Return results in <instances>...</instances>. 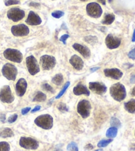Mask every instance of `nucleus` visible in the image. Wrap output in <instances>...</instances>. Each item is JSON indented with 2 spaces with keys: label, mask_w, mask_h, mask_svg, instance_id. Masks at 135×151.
<instances>
[{
  "label": "nucleus",
  "mask_w": 135,
  "mask_h": 151,
  "mask_svg": "<svg viewBox=\"0 0 135 151\" xmlns=\"http://www.w3.org/2000/svg\"><path fill=\"white\" fill-rule=\"evenodd\" d=\"M96 151H102V149H99V150H97Z\"/></svg>",
  "instance_id": "52"
},
{
  "label": "nucleus",
  "mask_w": 135,
  "mask_h": 151,
  "mask_svg": "<svg viewBox=\"0 0 135 151\" xmlns=\"http://www.w3.org/2000/svg\"><path fill=\"white\" fill-rule=\"evenodd\" d=\"M7 17L14 22H18V21L22 20L25 17V13L23 10L17 7H14L10 9L7 13Z\"/></svg>",
  "instance_id": "10"
},
{
  "label": "nucleus",
  "mask_w": 135,
  "mask_h": 151,
  "mask_svg": "<svg viewBox=\"0 0 135 151\" xmlns=\"http://www.w3.org/2000/svg\"><path fill=\"white\" fill-rule=\"evenodd\" d=\"M69 37V35H67V34L63 35H62L60 37V39H59V40H60V41H61V42H63L64 45H66V40L68 39Z\"/></svg>",
  "instance_id": "38"
},
{
  "label": "nucleus",
  "mask_w": 135,
  "mask_h": 151,
  "mask_svg": "<svg viewBox=\"0 0 135 151\" xmlns=\"http://www.w3.org/2000/svg\"><path fill=\"white\" fill-rule=\"evenodd\" d=\"M64 12H61V11H55V12H54L52 13V17L57 18V19H59L61 17H63L64 15Z\"/></svg>",
  "instance_id": "34"
},
{
  "label": "nucleus",
  "mask_w": 135,
  "mask_h": 151,
  "mask_svg": "<svg viewBox=\"0 0 135 151\" xmlns=\"http://www.w3.org/2000/svg\"><path fill=\"white\" fill-rule=\"evenodd\" d=\"M117 128L114 127H112L109 129H107L106 132V137L108 138H114L117 134Z\"/></svg>",
  "instance_id": "26"
},
{
  "label": "nucleus",
  "mask_w": 135,
  "mask_h": 151,
  "mask_svg": "<svg viewBox=\"0 0 135 151\" xmlns=\"http://www.w3.org/2000/svg\"><path fill=\"white\" fill-rule=\"evenodd\" d=\"M69 86H70V82H67L65 83V86H63V89H62V90H61V91H60V92L59 93L58 95L56 96V98H56V99H59V98H60L63 95L64 93L65 92L66 90H67V88H69Z\"/></svg>",
  "instance_id": "32"
},
{
  "label": "nucleus",
  "mask_w": 135,
  "mask_h": 151,
  "mask_svg": "<svg viewBox=\"0 0 135 151\" xmlns=\"http://www.w3.org/2000/svg\"><path fill=\"white\" fill-rule=\"evenodd\" d=\"M126 111L130 113H135V99H132L124 105Z\"/></svg>",
  "instance_id": "21"
},
{
  "label": "nucleus",
  "mask_w": 135,
  "mask_h": 151,
  "mask_svg": "<svg viewBox=\"0 0 135 151\" xmlns=\"http://www.w3.org/2000/svg\"><path fill=\"white\" fill-rule=\"evenodd\" d=\"M99 67H96V68H91L90 70H91V72H95L96 70H99Z\"/></svg>",
  "instance_id": "45"
},
{
  "label": "nucleus",
  "mask_w": 135,
  "mask_h": 151,
  "mask_svg": "<svg viewBox=\"0 0 135 151\" xmlns=\"http://www.w3.org/2000/svg\"><path fill=\"white\" fill-rule=\"evenodd\" d=\"M113 141L112 139H109L107 140H102V141H99L98 143V147L99 148H102V147H107L108 145L111 143Z\"/></svg>",
  "instance_id": "30"
},
{
  "label": "nucleus",
  "mask_w": 135,
  "mask_h": 151,
  "mask_svg": "<svg viewBox=\"0 0 135 151\" xmlns=\"http://www.w3.org/2000/svg\"><path fill=\"white\" fill-rule=\"evenodd\" d=\"M98 1L99 2V3H101V4H102V5H106V0H98Z\"/></svg>",
  "instance_id": "46"
},
{
  "label": "nucleus",
  "mask_w": 135,
  "mask_h": 151,
  "mask_svg": "<svg viewBox=\"0 0 135 151\" xmlns=\"http://www.w3.org/2000/svg\"><path fill=\"white\" fill-rule=\"evenodd\" d=\"M4 55L7 60L17 63H21L23 58V54L19 50L13 49V48H7L5 50L4 52Z\"/></svg>",
  "instance_id": "3"
},
{
  "label": "nucleus",
  "mask_w": 135,
  "mask_h": 151,
  "mask_svg": "<svg viewBox=\"0 0 135 151\" xmlns=\"http://www.w3.org/2000/svg\"><path fill=\"white\" fill-rule=\"evenodd\" d=\"M11 90L9 86H4L0 90V100L4 103L11 104L14 101Z\"/></svg>",
  "instance_id": "9"
},
{
  "label": "nucleus",
  "mask_w": 135,
  "mask_h": 151,
  "mask_svg": "<svg viewBox=\"0 0 135 151\" xmlns=\"http://www.w3.org/2000/svg\"><path fill=\"white\" fill-rule=\"evenodd\" d=\"M5 120V115H2L1 117V121L2 122H4Z\"/></svg>",
  "instance_id": "47"
},
{
  "label": "nucleus",
  "mask_w": 135,
  "mask_h": 151,
  "mask_svg": "<svg viewBox=\"0 0 135 151\" xmlns=\"http://www.w3.org/2000/svg\"><path fill=\"white\" fill-rule=\"evenodd\" d=\"M84 39H85L86 42H88L92 45H95L98 42V38L95 36H87L85 37Z\"/></svg>",
  "instance_id": "27"
},
{
  "label": "nucleus",
  "mask_w": 135,
  "mask_h": 151,
  "mask_svg": "<svg viewBox=\"0 0 135 151\" xmlns=\"http://www.w3.org/2000/svg\"><path fill=\"white\" fill-rule=\"evenodd\" d=\"M115 17L113 14H107L102 23L104 25H111L115 21Z\"/></svg>",
  "instance_id": "24"
},
{
  "label": "nucleus",
  "mask_w": 135,
  "mask_h": 151,
  "mask_svg": "<svg viewBox=\"0 0 135 151\" xmlns=\"http://www.w3.org/2000/svg\"><path fill=\"white\" fill-rule=\"evenodd\" d=\"M40 64L42 68L44 70H50L53 69L56 64V60L53 56L50 55H44L40 58Z\"/></svg>",
  "instance_id": "11"
},
{
  "label": "nucleus",
  "mask_w": 135,
  "mask_h": 151,
  "mask_svg": "<svg viewBox=\"0 0 135 151\" xmlns=\"http://www.w3.org/2000/svg\"><path fill=\"white\" fill-rule=\"evenodd\" d=\"M91 104L90 102L86 99H82L79 102L77 105V112L83 119L88 117L90 114Z\"/></svg>",
  "instance_id": "5"
},
{
  "label": "nucleus",
  "mask_w": 135,
  "mask_h": 151,
  "mask_svg": "<svg viewBox=\"0 0 135 151\" xmlns=\"http://www.w3.org/2000/svg\"><path fill=\"white\" fill-rule=\"evenodd\" d=\"M67 151H79V148L76 142H71L67 145Z\"/></svg>",
  "instance_id": "29"
},
{
  "label": "nucleus",
  "mask_w": 135,
  "mask_h": 151,
  "mask_svg": "<svg viewBox=\"0 0 135 151\" xmlns=\"http://www.w3.org/2000/svg\"><path fill=\"white\" fill-rule=\"evenodd\" d=\"M26 64L29 73L32 76L36 75L40 70L38 62L34 56H29L26 58Z\"/></svg>",
  "instance_id": "8"
},
{
  "label": "nucleus",
  "mask_w": 135,
  "mask_h": 151,
  "mask_svg": "<svg viewBox=\"0 0 135 151\" xmlns=\"http://www.w3.org/2000/svg\"><path fill=\"white\" fill-rule=\"evenodd\" d=\"M17 73L18 71L17 68L11 64L7 63L3 66L2 74L7 80L13 81L15 80Z\"/></svg>",
  "instance_id": "4"
},
{
  "label": "nucleus",
  "mask_w": 135,
  "mask_h": 151,
  "mask_svg": "<svg viewBox=\"0 0 135 151\" xmlns=\"http://www.w3.org/2000/svg\"><path fill=\"white\" fill-rule=\"evenodd\" d=\"M42 88L45 91H49V92H51V93H55V90H53V88L50 84H48V83H44V84H43Z\"/></svg>",
  "instance_id": "33"
},
{
  "label": "nucleus",
  "mask_w": 135,
  "mask_h": 151,
  "mask_svg": "<svg viewBox=\"0 0 135 151\" xmlns=\"http://www.w3.org/2000/svg\"><path fill=\"white\" fill-rule=\"evenodd\" d=\"M11 33L15 37L26 36L29 33V29L24 24L13 25L11 27Z\"/></svg>",
  "instance_id": "12"
},
{
  "label": "nucleus",
  "mask_w": 135,
  "mask_h": 151,
  "mask_svg": "<svg viewBox=\"0 0 135 151\" xmlns=\"http://www.w3.org/2000/svg\"><path fill=\"white\" fill-rule=\"evenodd\" d=\"M40 4H38V3H35V2H31V4H30V6H32V7H40Z\"/></svg>",
  "instance_id": "41"
},
{
  "label": "nucleus",
  "mask_w": 135,
  "mask_h": 151,
  "mask_svg": "<svg viewBox=\"0 0 135 151\" xmlns=\"http://www.w3.org/2000/svg\"><path fill=\"white\" fill-rule=\"evenodd\" d=\"M40 108H41V107H40V106H36V107H35L34 109H32L31 112H32V113H34V112H36V111H39V110L40 109Z\"/></svg>",
  "instance_id": "43"
},
{
  "label": "nucleus",
  "mask_w": 135,
  "mask_h": 151,
  "mask_svg": "<svg viewBox=\"0 0 135 151\" xmlns=\"http://www.w3.org/2000/svg\"><path fill=\"white\" fill-rule=\"evenodd\" d=\"M58 109L59 110V111H61V112L68 111V109H67L66 105L65 104H63V103H61L59 105Z\"/></svg>",
  "instance_id": "36"
},
{
  "label": "nucleus",
  "mask_w": 135,
  "mask_h": 151,
  "mask_svg": "<svg viewBox=\"0 0 135 151\" xmlns=\"http://www.w3.org/2000/svg\"><path fill=\"white\" fill-rule=\"evenodd\" d=\"M19 145L21 147L28 150H36L39 147L38 142L31 137H21Z\"/></svg>",
  "instance_id": "7"
},
{
  "label": "nucleus",
  "mask_w": 135,
  "mask_h": 151,
  "mask_svg": "<svg viewBox=\"0 0 135 151\" xmlns=\"http://www.w3.org/2000/svg\"><path fill=\"white\" fill-rule=\"evenodd\" d=\"M19 4H20L19 0H7V1H5V4L6 6H9V5H17Z\"/></svg>",
  "instance_id": "35"
},
{
  "label": "nucleus",
  "mask_w": 135,
  "mask_h": 151,
  "mask_svg": "<svg viewBox=\"0 0 135 151\" xmlns=\"http://www.w3.org/2000/svg\"><path fill=\"white\" fill-rule=\"evenodd\" d=\"M13 136H14V133L9 128H5L0 132V137L2 138H7V137H12Z\"/></svg>",
  "instance_id": "23"
},
{
  "label": "nucleus",
  "mask_w": 135,
  "mask_h": 151,
  "mask_svg": "<svg viewBox=\"0 0 135 151\" xmlns=\"http://www.w3.org/2000/svg\"><path fill=\"white\" fill-rule=\"evenodd\" d=\"M26 23L29 25H38L42 23L41 18L34 12H30L28 17L26 20Z\"/></svg>",
  "instance_id": "17"
},
{
  "label": "nucleus",
  "mask_w": 135,
  "mask_h": 151,
  "mask_svg": "<svg viewBox=\"0 0 135 151\" xmlns=\"http://www.w3.org/2000/svg\"><path fill=\"white\" fill-rule=\"evenodd\" d=\"M81 1H83V2H85V1H87L88 0H80Z\"/></svg>",
  "instance_id": "50"
},
{
  "label": "nucleus",
  "mask_w": 135,
  "mask_h": 151,
  "mask_svg": "<svg viewBox=\"0 0 135 151\" xmlns=\"http://www.w3.org/2000/svg\"><path fill=\"white\" fill-rule=\"evenodd\" d=\"M130 82H131V83H135V74L131 76V79H130Z\"/></svg>",
  "instance_id": "44"
},
{
  "label": "nucleus",
  "mask_w": 135,
  "mask_h": 151,
  "mask_svg": "<svg viewBox=\"0 0 135 151\" xmlns=\"http://www.w3.org/2000/svg\"><path fill=\"white\" fill-rule=\"evenodd\" d=\"M86 12L91 17L99 18L102 14V9L100 5L97 3H90L86 6Z\"/></svg>",
  "instance_id": "6"
},
{
  "label": "nucleus",
  "mask_w": 135,
  "mask_h": 151,
  "mask_svg": "<svg viewBox=\"0 0 135 151\" xmlns=\"http://www.w3.org/2000/svg\"><path fill=\"white\" fill-rule=\"evenodd\" d=\"M52 82L57 86H61L63 82V76L61 74H56L55 76L52 78Z\"/></svg>",
  "instance_id": "25"
},
{
  "label": "nucleus",
  "mask_w": 135,
  "mask_h": 151,
  "mask_svg": "<svg viewBox=\"0 0 135 151\" xmlns=\"http://www.w3.org/2000/svg\"><path fill=\"white\" fill-rule=\"evenodd\" d=\"M131 95L133 96H135V87H134L133 90H132Z\"/></svg>",
  "instance_id": "48"
},
{
  "label": "nucleus",
  "mask_w": 135,
  "mask_h": 151,
  "mask_svg": "<svg viewBox=\"0 0 135 151\" xmlns=\"http://www.w3.org/2000/svg\"><path fill=\"white\" fill-rule=\"evenodd\" d=\"M121 40L119 38L114 37L112 34H109L106 39V45L109 49H115L119 47Z\"/></svg>",
  "instance_id": "14"
},
{
  "label": "nucleus",
  "mask_w": 135,
  "mask_h": 151,
  "mask_svg": "<svg viewBox=\"0 0 135 151\" xmlns=\"http://www.w3.org/2000/svg\"><path fill=\"white\" fill-rule=\"evenodd\" d=\"M112 1H113V0H108V1H109V3H112Z\"/></svg>",
  "instance_id": "51"
},
{
  "label": "nucleus",
  "mask_w": 135,
  "mask_h": 151,
  "mask_svg": "<svg viewBox=\"0 0 135 151\" xmlns=\"http://www.w3.org/2000/svg\"><path fill=\"white\" fill-rule=\"evenodd\" d=\"M106 77L111 78L114 80H120L123 76V72L117 68H107L104 70Z\"/></svg>",
  "instance_id": "15"
},
{
  "label": "nucleus",
  "mask_w": 135,
  "mask_h": 151,
  "mask_svg": "<svg viewBox=\"0 0 135 151\" xmlns=\"http://www.w3.org/2000/svg\"><path fill=\"white\" fill-rule=\"evenodd\" d=\"M47 96L45 93L41 92V91H38L33 98V101L36 102H43L46 100Z\"/></svg>",
  "instance_id": "22"
},
{
  "label": "nucleus",
  "mask_w": 135,
  "mask_h": 151,
  "mask_svg": "<svg viewBox=\"0 0 135 151\" xmlns=\"http://www.w3.org/2000/svg\"><path fill=\"white\" fill-rule=\"evenodd\" d=\"M109 92L112 98L117 101H121L126 96V89L122 83H117L111 86Z\"/></svg>",
  "instance_id": "1"
},
{
  "label": "nucleus",
  "mask_w": 135,
  "mask_h": 151,
  "mask_svg": "<svg viewBox=\"0 0 135 151\" xmlns=\"http://www.w3.org/2000/svg\"><path fill=\"white\" fill-rule=\"evenodd\" d=\"M17 117H18V115L17 114H14L9 117V118L8 119V122L9 123H14L15 121L17 119Z\"/></svg>",
  "instance_id": "37"
},
{
  "label": "nucleus",
  "mask_w": 135,
  "mask_h": 151,
  "mask_svg": "<svg viewBox=\"0 0 135 151\" xmlns=\"http://www.w3.org/2000/svg\"><path fill=\"white\" fill-rule=\"evenodd\" d=\"M89 89L98 95H102L106 92V86L101 82H90L89 83Z\"/></svg>",
  "instance_id": "13"
},
{
  "label": "nucleus",
  "mask_w": 135,
  "mask_h": 151,
  "mask_svg": "<svg viewBox=\"0 0 135 151\" xmlns=\"http://www.w3.org/2000/svg\"><path fill=\"white\" fill-rule=\"evenodd\" d=\"M132 41L135 42V29L134 30V33L133 35V38H132Z\"/></svg>",
  "instance_id": "49"
},
{
  "label": "nucleus",
  "mask_w": 135,
  "mask_h": 151,
  "mask_svg": "<svg viewBox=\"0 0 135 151\" xmlns=\"http://www.w3.org/2000/svg\"><path fill=\"white\" fill-rule=\"evenodd\" d=\"M31 107H26V108H24L22 109V114L23 115H25L27 113H28L30 111H31Z\"/></svg>",
  "instance_id": "40"
},
{
  "label": "nucleus",
  "mask_w": 135,
  "mask_h": 151,
  "mask_svg": "<svg viewBox=\"0 0 135 151\" xmlns=\"http://www.w3.org/2000/svg\"><path fill=\"white\" fill-rule=\"evenodd\" d=\"M69 63L72 66H73V68L77 70H82L83 68V60H82V58L76 55H73L71 58H70Z\"/></svg>",
  "instance_id": "19"
},
{
  "label": "nucleus",
  "mask_w": 135,
  "mask_h": 151,
  "mask_svg": "<svg viewBox=\"0 0 135 151\" xmlns=\"http://www.w3.org/2000/svg\"><path fill=\"white\" fill-rule=\"evenodd\" d=\"M110 124L112 127L116 128H119L121 125V121L116 117H112L110 120Z\"/></svg>",
  "instance_id": "28"
},
{
  "label": "nucleus",
  "mask_w": 135,
  "mask_h": 151,
  "mask_svg": "<svg viewBox=\"0 0 135 151\" xmlns=\"http://www.w3.org/2000/svg\"><path fill=\"white\" fill-rule=\"evenodd\" d=\"M128 56H129V58H130L131 59L135 60V48H133V50H131L130 52H129Z\"/></svg>",
  "instance_id": "39"
},
{
  "label": "nucleus",
  "mask_w": 135,
  "mask_h": 151,
  "mask_svg": "<svg viewBox=\"0 0 135 151\" xmlns=\"http://www.w3.org/2000/svg\"><path fill=\"white\" fill-rule=\"evenodd\" d=\"M27 88V82L24 78H21L18 80V82L16 84V93H17V96L19 97H22L25 93H26Z\"/></svg>",
  "instance_id": "16"
},
{
  "label": "nucleus",
  "mask_w": 135,
  "mask_h": 151,
  "mask_svg": "<svg viewBox=\"0 0 135 151\" xmlns=\"http://www.w3.org/2000/svg\"><path fill=\"white\" fill-rule=\"evenodd\" d=\"M72 47H73L75 50L78 51V52H79L81 55L83 56L85 58H90V56L91 55L90 50L88 47H86V46L78 44V43H75V44L72 45Z\"/></svg>",
  "instance_id": "18"
},
{
  "label": "nucleus",
  "mask_w": 135,
  "mask_h": 151,
  "mask_svg": "<svg viewBox=\"0 0 135 151\" xmlns=\"http://www.w3.org/2000/svg\"><path fill=\"white\" fill-rule=\"evenodd\" d=\"M94 149V146H92L91 144H88L85 147V149L86 150H92Z\"/></svg>",
  "instance_id": "42"
},
{
  "label": "nucleus",
  "mask_w": 135,
  "mask_h": 151,
  "mask_svg": "<svg viewBox=\"0 0 135 151\" xmlns=\"http://www.w3.org/2000/svg\"><path fill=\"white\" fill-rule=\"evenodd\" d=\"M10 145L7 142H0V151H9Z\"/></svg>",
  "instance_id": "31"
},
{
  "label": "nucleus",
  "mask_w": 135,
  "mask_h": 151,
  "mask_svg": "<svg viewBox=\"0 0 135 151\" xmlns=\"http://www.w3.org/2000/svg\"><path fill=\"white\" fill-rule=\"evenodd\" d=\"M73 93L76 96H80V95H85L89 96L90 94V91L88 90V88L81 83L77 85L73 88Z\"/></svg>",
  "instance_id": "20"
},
{
  "label": "nucleus",
  "mask_w": 135,
  "mask_h": 151,
  "mask_svg": "<svg viewBox=\"0 0 135 151\" xmlns=\"http://www.w3.org/2000/svg\"><path fill=\"white\" fill-rule=\"evenodd\" d=\"M34 123L37 126L40 127L42 129L49 130L53 127V117L50 115L45 114L40 115L36 118L34 120Z\"/></svg>",
  "instance_id": "2"
}]
</instances>
